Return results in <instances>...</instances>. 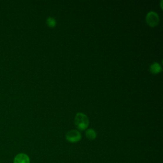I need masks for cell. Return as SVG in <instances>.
<instances>
[{
    "label": "cell",
    "instance_id": "cell-1",
    "mask_svg": "<svg viewBox=\"0 0 163 163\" xmlns=\"http://www.w3.org/2000/svg\"><path fill=\"white\" fill-rule=\"evenodd\" d=\"M75 126L80 130H85L89 126V119L82 113H78L75 118Z\"/></svg>",
    "mask_w": 163,
    "mask_h": 163
},
{
    "label": "cell",
    "instance_id": "cell-2",
    "mask_svg": "<svg viewBox=\"0 0 163 163\" xmlns=\"http://www.w3.org/2000/svg\"><path fill=\"white\" fill-rule=\"evenodd\" d=\"M146 21L150 27H155L159 22V17L155 11H150L147 15Z\"/></svg>",
    "mask_w": 163,
    "mask_h": 163
},
{
    "label": "cell",
    "instance_id": "cell-3",
    "mask_svg": "<svg viewBox=\"0 0 163 163\" xmlns=\"http://www.w3.org/2000/svg\"><path fill=\"white\" fill-rule=\"evenodd\" d=\"M82 138L81 134L77 130H71L66 134V139L71 143H76L79 142Z\"/></svg>",
    "mask_w": 163,
    "mask_h": 163
},
{
    "label": "cell",
    "instance_id": "cell-4",
    "mask_svg": "<svg viewBox=\"0 0 163 163\" xmlns=\"http://www.w3.org/2000/svg\"><path fill=\"white\" fill-rule=\"evenodd\" d=\"M14 163H30V159L27 154L21 153L15 157Z\"/></svg>",
    "mask_w": 163,
    "mask_h": 163
},
{
    "label": "cell",
    "instance_id": "cell-5",
    "mask_svg": "<svg viewBox=\"0 0 163 163\" xmlns=\"http://www.w3.org/2000/svg\"><path fill=\"white\" fill-rule=\"evenodd\" d=\"M162 71L161 65L157 63H154L150 66V71L153 74H157Z\"/></svg>",
    "mask_w": 163,
    "mask_h": 163
},
{
    "label": "cell",
    "instance_id": "cell-6",
    "mask_svg": "<svg viewBox=\"0 0 163 163\" xmlns=\"http://www.w3.org/2000/svg\"><path fill=\"white\" fill-rule=\"evenodd\" d=\"M85 135H86V137L90 139V140H93V139H94L96 138V131L92 129H87L85 132Z\"/></svg>",
    "mask_w": 163,
    "mask_h": 163
},
{
    "label": "cell",
    "instance_id": "cell-7",
    "mask_svg": "<svg viewBox=\"0 0 163 163\" xmlns=\"http://www.w3.org/2000/svg\"><path fill=\"white\" fill-rule=\"evenodd\" d=\"M46 24L50 27V28H54L55 27L56 24V21L55 20V19L50 17L47 19H46Z\"/></svg>",
    "mask_w": 163,
    "mask_h": 163
}]
</instances>
